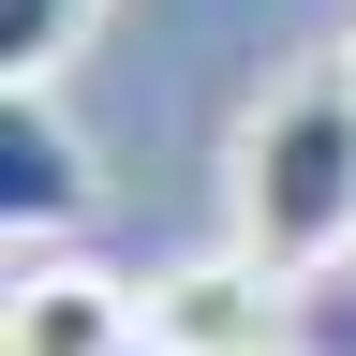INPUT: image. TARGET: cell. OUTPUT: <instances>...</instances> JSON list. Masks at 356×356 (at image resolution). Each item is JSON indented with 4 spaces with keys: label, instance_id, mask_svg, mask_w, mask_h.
<instances>
[{
    "label": "cell",
    "instance_id": "5",
    "mask_svg": "<svg viewBox=\"0 0 356 356\" xmlns=\"http://www.w3.org/2000/svg\"><path fill=\"white\" fill-rule=\"evenodd\" d=\"M104 30V0H0V89H60Z\"/></svg>",
    "mask_w": 356,
    "mask_h": 356
},
{
    "label": "cell",
    "instance_id": "7",
    "mask_svg": "<svg viewBox=\"0 0 356 356\" xmlns=\"http://www.w3.org/2000/svg\"><path fill=\"white\" fill-rule=\"evenodd\" d=\"M341 74H356V30H341Z\"/></svg>",
    "mask_w": 356,
    "mask_h": 356
},
{
    "label": "cell",
    "instance_id": "1",
    "mask_svg": "<svg viewBox=\"0 0 356 356\" xmlns=\"http://www.w3.org/2000/svg\"><path fill=\"white\" fill-rule=\"evenodd\" d=\"M222 252H252L267 282L356 252V74L341 44L327 60H282L222 134Z\"/></svg>",
    "mask_w": 356,
    "mask_h": 356
},
{
    "label": "cell",
    "instance_id": "2",
    "mask_svg": "<svg viewBox=\"0 0 356 356\" xmlns=\"http://www.w3.org/2000/svg\"><path fill=\"white\" fill-rule=\"evenodd\" d=\"M0 356H149V282H119L89 252H15Z\"/></svg>",
    "mask_w": 356,
    "mask_h": 356
},
{
    "label": "cell",
    "instance_id": "6",
    "mask_svg": "<svg viewBox=\"0 0 356 356\" xmlns=\"http://www.w3.org/2000/svg\"><path fill=\"white\" fill-rule=\"evenodd\" d=\"M282 356H356V252L282 282Z\"/></svg>",
    "mask_w": 356,
    "mask_h": 356
},
{
    "label": "cell",
    "instance_id": "3",
    "mask_svg": "<svg viewBox=\"0 0 356 356\" xmlns=\"http://www.w3.org/2000/svg\"><path fill=\"white\" fill-rule=\"evenodd\" d=\"M89 208H104V178H89V134L60 119V89H0V222H15V252H74Z\"/></svg>",
    "mask_w": 356,
    "mask_h": 356
},
{
    "label": "cell",
    "instance_id": "4",
    "mask_svg": "<svg viewBox=\"0 0 356 356\" xmlns=\"http://www.w3.org/2000/svg\"><path fill=\"white\" fill-rule=\"evenodd\" d=\"M149 356H282V282L252 252H193L149 282Z\"/></svg>",
    "mask_w": 356,
    "mask_h": 356
}]
</instances>
